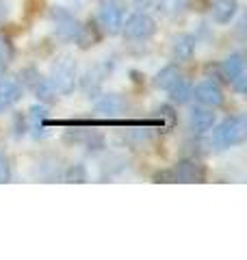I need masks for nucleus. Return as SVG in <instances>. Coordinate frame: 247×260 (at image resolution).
Wrapping results in <instances>:
<instances>
[{
	"label": "nucleus",
	"mask_w": 247,
	"mask_h": 260,
	"mask_svg": "<svg viewBox=\"0 0 247 260\" xmlns=\"http://www.w3.org/2000/svg\"><path fill=\"white\" fill-rule=\"evenodd\" d=\"M78 63L72 59V56H61L59 61L52 63L50 68V76H48V83L52 85V89L61 95H70L78 85Z\"/></svg>",
	"instance_id": "obj_1"
},
{
	"label": "nucleus",
	"mask_w": 247,
	"mask_h": 260,
	"mask_svg": "<svg viewBox=\"0 0 247 260\" xmlns=\"http://www.w3.org/2000/svg\"><path fill=\"white\" fill-rule=\"evenodd\" d=\"M247 139V119L245 115H230L215 128L212 133V143L219 150H228L234 145H241Z\"/></svg>",
	"instance_id": "obj_2"
},
{
	"label": "nucleus",
	"mask_w": 247,
	"mask_h": 260,
	"mask_svg": "<svg viewBox=\"0 0 247 260\" xmlns=\"http://www.w3.org/2000/svg\"><path fill=\"white\" fill-rule=\"evenodd\" d=\"M154 180L163 182H204L206 180V167L195 158H184L176 162L167 172H161L154 176Z\"/></svg>",
	"instance_id": "obj_3"
},
{
	"label": "nucleus",
	"mask_w": 247,
	"mask_h": 260,
	"mask_svg": "<svg viewBox=\"0 0 247 260\" xmlns=\"http://www.w3.org/2000/svg\"><path fill=\"white\" fill-rule=\"evenodd\" d=\"M119 32L128 42H147L156 32V20L152 15H147L145 11H137L123 20Z\"/></svg>",
	"instance_id": "obj_4"
},
{
	"label": "nucleus",
	"mask_w": 247,
	"mask_h": 260,
	"mask_svg": "<svg viewBox=\"0 0 247 260\" xmlns=\"http://www.w3.org/2000/svg\"><path fill=\"white\" fill-rule=\"evenodd\" d=\"M96 24L100 26L102 35H117L123 24V5L119 0H100Z\"/></svg>",
	"instance_id": "obj_5"
},
{
	"label": "nucleus",
	"mask_w": 247,
	"mask_h": 260,
	"mask_svg": "<svg viewBox=\"0 0 247 260\" xmlns=\"http://www.w3.org/2000/svg\"><path fill=\"white\" fill-rule=\"evenodd\" d=\"M191 98H195L197 104L208 107V109H219L226 100L224 89H221L217 83H212V80H202V83L193 89Z\"/></svg>",
	"instance_id": "obj_6"
},
{
	"label": "nucleus",
	"mask_w": 247,
	"mask_h": 260,
	"mask_svg": "<svg viewBox=\"0 0 247 260\" xmlns=\"http://www.w3.org/2000/svg\"><path fill=\"white\" fill-rule=\"evenodd\" d=\"M50 20H52L54 30H56V35H59V37H63V39H74V37H76L80 22L74 18V15L65 9V7H52Z\"/></svg>",
	"instance_id": "obj_7"
},
{
	"label": "nucleus",
	"mask_w": 247,
	"mask_h": 260,
	"mask_svg": "<svg viewBox=\"0 0 247 260\" xmlns=\"http://www.w3.org/2000/svg\"><path fill=\"white\" fill-rule=\"evenodd\" d=\"M215 109H208V107H193L191 113H189V130L193 135H206L208 130L215 128Z\"/></svg>",
	"instance_id": "obj_8"
},
{
	"label": "nucleus",
	"mask_w": 247,
	"mask_h": 260,
	"mask_svg": "<svg viewBox=\"0 0 247 260\" xmlns=\"http://www.w3.org/2000/svg\"><path fill=\"white\" fill-rule=\"evenodd\" d=\"M109 74H111L109 63H98V65H94V68L89 70L82 78H78V83H80V87H82V91H85L89 98H94L98 91H100L104 78L109 76Z\"/></svg>",
	"instance_id": "obj_9"
},
{
	"label": "nucleus",
	"mask_w": 247,
	"mask_h": 260,
	"mask_svg": "<svg viewBox=\"0 0 247 260\" xmlns=\"http://www.w3.org/2000/svg\"><path fill=\"white\" fill-rule=\"evenodd\" d=\"M128 111V100L119 93H106L96 102V113L104 117H117Z\"/></svg>",
	"instance_id": "obj_10"
},
{
	"label": "nucleus",
	"mask_w": 247,
	"mask_h": 260,
	"mask_svg": "<svg viewBox=\"0 0 247 260\" xmlns=\"http://www.w3.org/2000/svg\"><path fill=\"white\" fill-rule=\"evenodd\" d=\"M22 100V85L18 80L0 78V113L9 111Z\"/></svg>",
	"instance_id": "obj_11"
},
{
	"label": "nucleus",
	"mask_w": 247,
	"mask_h": 260,
	"mask_svg": "<svg viewBox=\"0 0 247 260\" xmlns=\"http://www.w3.org/2000/svg\"><path fill=\"white\" fill-rule=\"evenodd\" d=\"M195 44L197 39L191 35V32H180L171 39V56H174V61H189L195 52Z\"/></svg>",
	"instance_id": "obj_12"
},
{
	"label": "nucleus",
	"mask_w": 247,
	"mask_h": 260,
	"mask_svg": "<svg viewBox=\"0 0 247 260\" xmlns=\"http://www.w3.org/2000/svg\"><path fill=\"white\" fill-rule=\"evenodd\" d=\"M238 15V3L236 0H215L210 5V20L215 24H230Z\"/></svg>",
	"instance_id": "obj_13"
},
{
	"label": "nucleus",
	"mask_w": 247,
	"mask_h": 260,
	"mask_svg": "<svg viewBox=\"0 0 247 260\" xmlns=\"http://www.w3.org/2000/svg\"><path fill=\"white\" fill-rule=\"evenodd\" d=\"M76 44H78V48L80 50H89V48H94V46H98L100 44V39H102V30H100V26L94 22V20H89V22H85V24H80L78 26V32H76Z\"/></svg>",
	"instance_id": "obj_14"
},
{
	"label": "nucleus",
	"mask_w": 247,
	"mask_h": 260,
	"mask_svg": "<svg viewBox=\"0 0 247 260\" xmlns=\"http://www.w3.org/2000/svg\"><path fill=\"white\" fill-rule=\"evenodd\" d=\"M46 119H48V107L46 104H35V107L28 109V117H26V124H28V130L30 135L39 139V137H46Z\"/></svg>",
	"instance_id": "obj_15"
},
{
	"label": "nucleus",
	"mask_w": 247,
	"mask_h": 260,
	"mask_svg": "<svg viewBox=\"0 0 247 260\" xmlns=\"http://www.w3.org/2000/svg\"><path fill=\"white\" fill-rule=\"evenodd\" d=\"M219 72H221V76H224L228 83H232L234 78L243 76L245 74V56H243V52H234V54L226 56V59L219 63Z\"/></svg>",
	"instance_id": "obj_16"
},
{
	"label": "nucleus",
	"mask_w": 247,
	"mask_h": 260,
	"mask_svg": "<svg viewBox=\"0 0 247 260\" xmlns=\"http://www.w3.org/2000/svg\"><path fill=\"white\" fill-rule=\"evenodd\" d=\"M189 7H191V0H159L156 3V9L163 18H180V15H184L189 11Z\"/></svg>",
	"instance_id": "obj_17"
},
{
	"label": "nucleus",
	"mask_w": 247,
	"mask_h": 260,
	"mask_svg": "<svg viewBox=\"0 0 247 260\" xmlns=\"http://www.w3.org/2000/svg\"><path fill=\"white\" fill-rule=\"evenodd\" d=\"M169 102L171 104H187L189 100H191V93H193V87H191V83H189L187 78H178V83H174L169 89Z\"/></svg>",
	"instance_id": "obj_18"
},
{
	"label": "nucleus",
	"mask_w": 247,
	"mask_h": 260,
	"mask_svg": "<svg viewBox=\"0 0 247 260\" xmlns=\"http://www.w3.org/2000/svg\"><path fill=\"white\" fill-rule=\"evenodd\" d=\"M178 78H182V72H180V68L176 63H169V65H165L159 74L154 76V85L159 89H165V91H167L171 85L178 83Z\"/></svg>",
	"instance_id": "obj_19"
},
{
	"label": "nucleus",
	"mask_w": 247,
	"mask_h": 260,
	"mask_svg": "<svg viewBox=\"0 0 247 260\" xmlns=\"http://www.w3.org/2000/svg\"><path fill=\"white\" fill-rule=\"evenodd\" d=\"M30 91L35 93L37 100L44 102V104H50V102L56 100V91L52 89V85L48 83V78H44V76H39V78L35 80V85L30 87Z\"/></svg>",
	"instance_id": "obj_20"
},
{
	"label": "nucleus",
	"mask_w": 247,
	"mask_h": 260,
	"mask_svg": "<svg viewBox=\"0 0 247 260\" xmlns=\"http://www.w3.org/2000/svg\"><path fill=\"white\" fill-rule=\"evenodd\" d=\"M15 61V46L9 35L0 32V72L5 74V70Z\"/></svg>",
	"instance_id": "obj_21"
},
{
	"label": "nucleus",
	"mask_w": 247,
	"mask_h": 260,
	"mask_svg": "<svg viewBox=\"0 0 247 260\" xmlns=\"http://www.w3.org/2000/svg\"><path fill=\"white\" fill-rule=\"evenodd\" d=\"M156 117H159L161 128H163V130H171V128L176 126V121H178L174 109L167 107V104H165V107H161L159 111H156Z\"/></svg>",
	"instance_id": "obj_22"
},
{
	"label": "nucleus",
	"mask_w": 247,
	"mask_h": 260,
	"mask_svg": "<svg viewBox=\"0 0 247 260\" xmlns=\"http://www.w3.org/2000/svg\"><path fill=\"white\" fill-rule=\"evenodd\" d=\"M61 178L65 182H87V169L82 165H70L61 174Z\"/></svg>",
	"instance_id": "obj_23"
},
{
	"label": "nucleus",
	"mask_w": 247,
	"mask_h": 260,
	"mask_svg": "<svg viewBox=\"0 0 247 260\" xmlns=\"http://www.w3.org/2000/svg\"><path fill=\"white\" fill-rule=\"evenodd\" d=\"M11 180V160L7 154L0 152V182H9Z\"/></svg>",
	"instance_id": "obj_24"
},
{
	"label": "nucleus",
	"mask_w": 247,
	"mask_h": 260,
	"mask_svg": "<svg viewBox=\"0 0 247 260\" xmlns=\"http://www.w3.org/2000/svg\"><path fill=\"white\" fill-rule=\"evenodd\" d=\"M13 126H15V137H24V135H26L28 124H26V119H24L22 115H15Z\"/></svg>",
	"instance_id": "obj_25"
},
{
	"label": "nucleus",
	"mask_w": 247,
	"mask_h": 260,
	"mask_svg": "<svg viewBox=\"0 0 247 260\" xmlns=\"http://www.w3.org/2000/svg\"><path fill=\"white\" fill-rule=\"evenodd\" d=\"M152 3H154V0H133V5L137 7V9H139V11H145V9H147V7H150V5H152Z\"/></svg>",
	"instance_id": "obj_26"
},
{
	"label": "nucleus",
	"mask_w": 247,
	"mask_h": 260,
	"mask_svg": "<svg viewBox=\"0 0 247 260\" xmlns=\"http://www.w3.org/2000/svg\"><path fill=\"white\" fill-rule=\"evenodd\" d=\"M0 76H3V72H0Z\"/></svg>",
	"instance_id": "obj_27"
}]
</instances>
